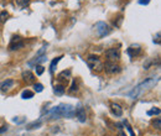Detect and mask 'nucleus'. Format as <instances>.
I'll return each instance as SVG.
<instances>
[{
	"label": "nucleus",
	"mask_w": 161,
	"mask_h": 136,
	"mask_svg": "<svg viewBox=\"0 0 161 136\" xmlns=\"http://www.w3.org/2000/svg\"><path fill=\"white\" fill-rule=\"evenodd\" d=\"M76 109L69 104H60L58 106H55L50 111L51 119H60V118H72L74 116Z\"/></svg>",
	"instance_id": "1"
},
{
	"label": "nucleus",
	"mask_w": 161,
	"mask_h": 136,
	"mask_svg": "<svg viewBox=\"0 0 161 136\" xmlns=\"http://www.w3.org/2000/svg\"><path fill=\"white\" fill-rule=\"evenodd\" d=\"M159 77H151V78H148V79H145L143 83H140V84H138L134 89H133V92H130L129 93V97H131V98H136L139 94H141V93H144L145 90H148V89H150V88H152L154 85H156V83L159 82Z\"/></svg>",
	"instance_id": "2"
},
{
	"label": "nucleus",
	"mask_w": 161,
	"mask_h": 136,
	"mask_svg": "<svg viewBox=\"0 0 161 136\" xmlns=\"http://www.w3.org/2000/svg\"><path fill=\"white\" fill-rule=\"evenodd\" d=\"M87 64H88V67L90 68V69L97 71V72H99V71L103 69V63H102V61L99 59L98 56H89L87 58Z\"/></svg>",
	"instance_id": "3"
},
{
	"label": "nucleus",
	"mask_w": 161,
	"mask_h": 136,
	"mask_svg": "<svg viewBox=\"0 0 161 136\" xmlns=\"http://www.w3.org/2000/svg\"><path fill=\"white\" fill-rule=\"evenodd\" d=\"M94 30H95V32H97V33H98V35H99L101 37H103V36L108 35L109 31H110L109 26H108L106 22H103V21L97 22V24L94 25Z\"/></svg>",
	"instance_id": "4"
},
{
	"label": "nucleus",
	"mask_w": 161,
	"mask_h": 136,
	"mask_svg": "<svg viewBox=\"0 0 161 136\" xmlns=\"http://www.w3.org/2000/svg\"><path fill=\"white\" fill-rule=\"evenodd\" d=\"M106 57L108 62H115V61L120 58V51L118 48H109L106 51Z\"/></svg>",
	"instance_id": "5"
},
{
	"label": "nucleus",
	"mask_w": 161,
	"mask_h": 136,
	"mask_svg": "<svg viewBox=\"0 0 161 136\" xmlns=\"http://www.w3.org/2000/svg\"><path fill=\"white\" fill-rule=\"evenodd\" d=\"M103 68L109 74H114V73H118L120 71V68H119L118 64H115V62H107L106 64H103Z\"/></svg>",
	"instance_id": "6"
},
{
	"label": "nucleus",
	"mask_w": 161,
	"mask_h": 136,
	"mask_svg": "<svg viewBox=\"0 0 161 136\" xmlns=\"http://www.w3.org/2000/svg\"><path fill=\"white\" fill-rule=\"evenodd\" d=\"M24 47V42L23 40L20 38L19 36H14L12 40H11V43H10V50L14 51V50H19V48H23Z\"/></svg>",
	"instance_id": "7"
},
{
	"label": "nucleus",
	"mask_w": 161,
	"mask_h": 136,
	"mask_svg": "<svg viewBox=\"0 0 161 136\" xmlns=\"http://www.w3.org/2000/svg\"><path fill=\"white\" fill-rule=\"evenodd\" d=\"M12 85H14V80L12 79H6V80L0 83V89H1L3 92H6V90H9L10 88H12Z\"/></svg>",
	"instance_id": "8"
},
{
	"label": "nucleus",
	"mask_w": 161,
	"mask_h": 136,
	"mask_svg": "<svg viewBox=\"0 0 161 136\" xmlns=\"http://www.w3.org/2000/svg\"><path fill=\"white\" fill-rule=\"evenodd\" d=\"M23 79L26 82V83H34L36 78H35L34 73H31L30 71H25V72H23Z\"/></svg>",
	"instance_id": "9"
},
{
	"label": "nucleus",
	"mask_w": 161,
	"mask_h": 136,
	"mask_svg": "<svg viewBox=\"0 0 161 136\" xmlns=\"http://www.w3.org/2000/svg\"><path fill=\"white\" fill-rule=\"evenodd\" d=\"M74 115L77 118H78V120L81 121V122H85L86 121V110L83 108H78L76 110V113H74Z\"/></svg>",
	"instance_id": "10"
},
{
	"label": "nucleus",
	"mask_w": 161,
	"mask_h": 136,
	"mask_svg": "<svg viewBox=\"0 0 161 136\" xmlns=\"http://www.w3.org/2000/svg\"><path fill=\"white\" fill-rule=\"evenodd\" d=\"M111 111H113V114H115V116H122V115H123L122 106L119 104H115V103L111 104Z\"/></svg>",
	"instance_id": "11"
},
{
	"label": "nucleus",
	"mask_w": 161,
	"mask_h": 136,
	"mask_svg": "<svg viewBox=\"0 0 161 136\" xmlns=\"http://www.w3.org/2000/svg\"><path fill=\"white\" fill-rule=\"evenodd\" d=\"M139 53H140V47L139 46H136V47L131 46V47H129V48H128V54L130 57H135L136 54H139Z\"/></svg>",
	"instance_id": "12"
},
{
	"label": "nucleus",
	"mask_w": 161,
	"mask_h": 136,
	"mask_svg": "<svg viewBox=\"0 0 161 136\" xmlns=\"http://www.w3.org/2000/svg\"><path fill=\"white\" fill-rule=\"evenodd\" d=\"M8 17H9V12L8 11H1V12H0V22H1V24H4L6 20H8Z\"/></svg>",
	"instance_id": "13"
},
{
	"label": "nucleus",
	"mask_w": 161,
	"mask_h": 136,
	"mask_svg": "<svg viewBox=\"0 0 161 136\" xmlns=\"http://www.w3.org/2000/svg\"><path fill=\"white\" fill-rule=\"evenodd\" d=\"M30 4V0H16V5L20 8H26Z\"/></svg>",
	"instance_id": "14"
},
{
	"label": "nucleus",
	"mask_w": 161,
	"mask_h": 136,
	"mask_svg": "<svg viewBox=\"0 0 161 136\" xmlns=\"http://www.w3.org/2000/svg\"><path fill=\"white\" fill-rule=\"evenodd\" d=\"M46 61V56H41V57H35L34 61H31L30 64H35V63H42Z\"/></svg>",
	"instance_id": "15"
},
{
	"label": "nucleus",
	"mask_w": 161,
	"mask_h": 136,
	"mask_svg": "<svg viewBox=\"0 0 161 136\" xmlns=\"http://www.w3.org/2000/svg\"><path fill=\"white\" fill-rule=\"evenodd\" d=\"M55 93L57 95H62L65 93V87L63 85H56L55 87Z\"/></svg>",
	"instance_id": "16"
},
{
	"label": "nucleus",
	"mask_w": 161,
	"mask_h": 136,
	"mask_svg": "<svg viewBox=\"0 0 161 136\" xmlns=\"http://www.w3.org/2000/svg\"><path fill=\"white\" fill-rule=\"evenodd\" d=\"M62 58V56L61 57H57V58H55L53 61H52V62H51V66H50V69H51V72L53 73V71H55V67L56 66H57V63L60 62V59Z\"/></svg>",
	"instance_id": "17"
},
{
	"label": "nucleus",
	"mask_w": 161,
	"mask_h": 136,
	"mask_svg": "<svg viewBox=\"0 0 161 136\" xmlns=\"http://www.w3.org/2000/svg\"><path fill=\"white\" fill-rule=\"evenodd\" d=\"M21 97H23V99H30V98L34 97V93L30 92V90H25V92H23Z\"/></svg>",
	"instance_id": "18"
},
{
	"label": "nucleus",
	"mask_w": 161,
	"mask_h": 136,
	"mask_svg": "<svg viewBox=\"0 0 161 136\" xmlns=\"http://www.w3.org/2000/svg\"><path fill=\"white\" fill-rule=\"evenodd\" d=\"M34 88H35V92H37V93H41V92L44 90V85L41 84V83H35Z\"/></svg>",
	"instance_id": "19"
},
{
	"label": "nucleus",
	"mask_w": 161,
	"mask_h": 136,
	"mask_svg": "<svg viewBox=\"0 0 161 136\" xmlns=\"http://www.w3.org/2000/svg\"><path fill=\"white\" fill-rule=\"evenodd\" d=\"M41 126V121H35V122H32V124H30V125H27V129L29 130H31V129H37V127H40Z\"/></svg>",
	"instance_id": "20"
},
{
	"label": "nucleus",
	"mask_w": 161,
	"mask_h": 136,
	"mask_svg": "<svg viewBox=\"0 0 161 136\" xmlns=\"http://www.w3.org/2000/svg\"><path fill=\"white\" fill-rule=\"evenodd\" d=\"M71 76V71H63L58 74V78L60 79H63V77H69Z\"/></svg>",
	"instance_id": "21"
},
{
	"label": "nucleus",
	"mask_w": 161,
	"mask_h": 136,
	"mask_svg": "<svg viewBox=\"0 0 161 136\" xmlns=\"http://www.w3.org/2000/svg\"><path fill=\"white\" fill-rule=\"evenodd\" d=\"M152 125H154V127H155L156 129V130H160V129H161V120L157 118L155 121H154L152 122Z\"/></svg>",
	"instance_id": "22"
},
{
	"label": "nucleus",
	"mask_w": 161,
	"mask_h": 136,
	"mask_svg": "<svg viewBox=\"0 0 161 136\" xmlns=\"http://www.w3.org/2000/svg\"><path fill=\"white\" fill-rule=\"evenodd\" d=\"M159 115L160 114V109L159 108H154V109H151V110H149L148 111V115Z\"/></svg>",
	"instance_id": "23"
},
{
	"label": "nucleus",
	"mask_w": 161,
	"mask_h": 136,
	"mask_svg": "<svg viewBox=\"0 0 161 136\" xmlns=\"http://www.w3.org/2000/svg\"><path fill=\"white\" fill-rule=\"evenodd\" d=\"M44 71H45V68L42 66H36V74L37 76H41V74L44 73Z\"/></svg>",
	"instance_id": "24"
},
{
	"label": "nucleus",
	"mask_w": 161,
	"mask_h": 136,
	"mask_svg": "<svg viewBox=\"0 0 161 136\" xmlns=\"http://www.w3.org/2000/svg\"><path fill=\"white\" fill-rule=\"evenodd\" d=\"M124 124H125V126H127V129H128V131L130 132V136H135V134H134V131H133V129H131V126L128 124V122L127 121H125L124 122Z\"/></svg>",
	"instance_id": "25"
},
{
	"label": "nucleus",
	"mask_w": 161,
	"mask_h": 136,
	"mask_svg": "<svg viewBox=\"0 0 161 136\" xmlns=\"http://www.w3.org/2000/svg\"><path fill=\"white\" fill-rule=\"evenodd\" d=\"M150 3V0H139V4H141V5H148Z\"/></svg>",
	"instance_id": "26"
},
{
	"label": "nucleus",
	"mask_w": 161,
	"mask_h": 136,
	"mask_svg": "<svg viewBox=\"0 0 161 136\" xmlns=\"http://www.w3.org/2000/svg\"><path fill=\"white\" fill-rule=\"evenodd\" d=\"M74 89L77 90V85H76V83H73V84H72V88H71V92H74Z\"/></svg>",
	"instance_id": "27"
},
{
	"label": "nucleus",
	"mask_w": 161,
	"mask_h": 136,
	"mask_svg": "<svg viewBox=\"0 0 161 136\" xmlns=\"http://www.w3.org/2000/svg\"><path fill=\"white\" fill-rule=\"evenodd\" d=\"M122 136H127V135H125V134H124V132H122Z\"/></svg>",
	"instance_id": "28"
}]
</instances>
